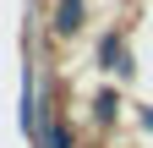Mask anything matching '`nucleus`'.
I'll return each instance as SVG.
<instances>
[{
	"mask_svg": "<svg viewBox=\"0 0 153 148\" xmlns=\"http://www.w3.org/2000/svg\"><path fill=\"white\" fill-rule=\"evenodd\" d=\"M76 22H82V6H76V0H66V6H60V22H55V28H60V33H71Z\"/></svg>",
	"mask_w": 153,
	"mask_h": 148,
	"instance_id": "nucleus-1",
	"label": "nucleus"
}]
</instances>
